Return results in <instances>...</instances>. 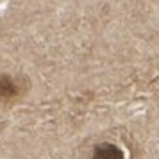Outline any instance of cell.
<instances>
[{"mask_svg": "<svg viewBox=\"0 0 159 159\" xmlns=\"http://www.w3.org/2000/svg\"><path fill=\"white\" fill-rule=\"evenodd\" d=\"M23 95V86L7 73H0V102H13Z\"/></svg>", "mask_w": 159, "mask_h": 159, "instance_id": "cell-1", "label": "cell"}, {"mask_svg": "<svg viewBox=\"0 0 159 159\" xmlns=\"http://www.w3.org/2000/svg\"><path fill=\"white\" fill-rule=\"evenodd\" d=\"M93 159H125L123 152L113 143H102L93 152Z\"/></svg>", "mask_w": 159, "mask_h": 159, "instance_id": "cell-2", "label": "cell"}]
</instances>
